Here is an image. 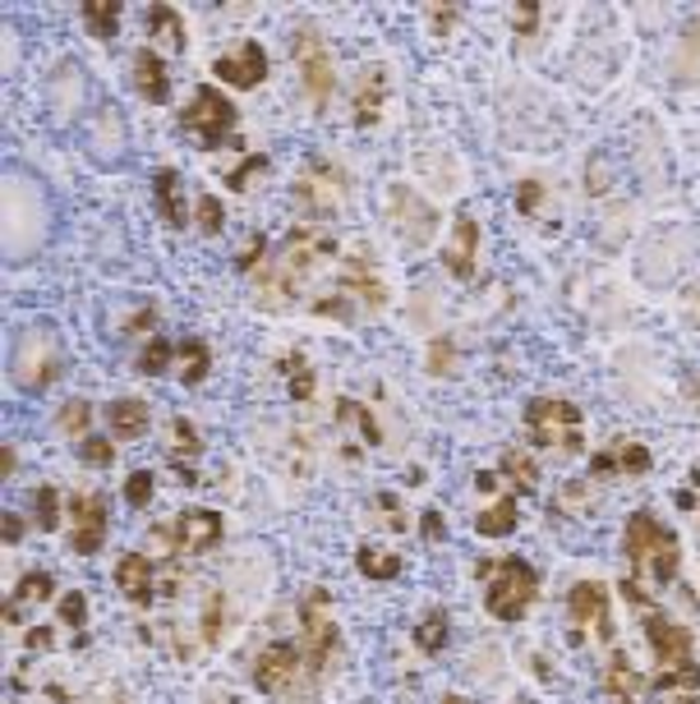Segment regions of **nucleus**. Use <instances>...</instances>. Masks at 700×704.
I'll use <instances>...</instances> for the list:
<instances>
[{"label":"nucleus","mask_w":700,"mask_h":704,"mask_svg":"<svg viewBox=\"0 0 700 704\" xmlns=\"http://www.w3.org/2000/svg\"><path fill=\"white\" fill-rule=\"evenodd\" d=\"M203 640H208V645L221 640V594L217 590L208 594V604H203Z\"/></svg>","instance_id":"46"},{"label":"nucleus","mask_w":700,"mask_h":704,"mask_svg":"<svg viewBox=\"0 0 700 704\" xmlns=\"http://www.w3.org/2000/svg\"><path fill=\"white\" fill-rule=\"evenodd\" d=\"M337 254V240L323 231V226H295L286 235L281 254L263 267V281H258V295L267 304H286L300 295V286L318 272V267Z\"/></svg>","instance_id":"1"},{"label":"nucleus","mask_w":700,"mask_h":704,"mask_svg":"<svg viewBox=\"0 0 700 704\" xmlns=\"http://www.w3.org/2000/svg\"><path fill=\"white\" fill-rule=\"evenodd\" d=\"M291 397H300V401L314 397V373H309V368H300L295 378H291Z\"/></svg>","instance_id":"53"},{"label":"nucleus","mask_w":700,"mask_h":704,"mask_svg":"<svg viewBox=\"0 0 700 704\" xmlns=\"http://www.w3.org/2000/svg\"><path fill=\"white\" fill-rule=\"evenodd\" d=\"M341 194H346V175L337 171V166H327V161H314V166H309V171L295 180V203L304 207V213H314V217L337 213V207H341Z\"/></svg>","instance_id":"11"},{"label":"nucleus","mask_w":700,"mask_h":704,"mask_svg":"<svg viewBox=\"0 0 700 704\" xmlns=\"http://www.w3.org/2000/svg\"><path fill=\"white\" fill-rule=\"evenodd\" d=\"M654 704H700V668L677 663V668H659L654 677Z\"/></svg>","instance_id":"19"},{"label":"nucleus","mask_w":700,"mask_h":704,"mask_svg":"<svg viewBox=\"0 0 700 704\" xmlns=\"http://www.w3.org/2000/svg\"><path fill=\"white\" fill-rule=\"evenodd\" d=\"M295 65H300L309 97H314V107H327V93H333V83H337V65H333V56H327V47L318 41L314 28L295 33Z\"/></svg>","instance_id":"10"},{"label":"nucleus","mask_w":700,"mask_h":704,"mask_svg":"<svg viewBox=\"0 0 700 704\" xmlns=\"http://www.w3.org/2000/svg\"><path fill=\"white\" fill-rule=\"evenodd\" d=\"M254 171H267V157H250V161H244L240 171L231 175V190H244V180H250Z\"/></svg>","instance_id":"51"},{"label":"nucleus","mask_w":700,"mask_h":704,"mask_svg":"<svg viewBox=\"0 0 700 704\" xmlns=\"http://www.w3.org/2000/svg\"><path fill=\"white\" fill-rule=\"evenodd\" d=\"M70 515H74L70 548H74L79 557L101 553V544H107V502H101V497L74 493V497H70Z\"/></svg>","instance_id":"13"},{"label":"nucleus","mask_w":700,"mask_h":704,"mask_svg":"<svg viewBox=\"0 0 700 704\" xmlns=\"http://www.w3.org/2000/svg\"><path fill=\"white\" fill-rule=\"evenodd\" d=\"M534 24H540V5H517L511 10V28L517 33H534Z\"/></svg>","instance_id":"48"},{"label":"nucleus","mask_w":700,"mask_h":704,"mask_svg":"<svg viewBox=\"0 0 700 704\" xmlns=\"http://www.w3.org/2000/svg\"><path fill=\"white\" fill-rule=\"evenodd\" d=\"M19 534H24V525H19V515H5V544H19Z\"/></svg>","instance_id":"56"},{"label":"nucleus","mask_w":700,"mask_h":704,"mask_svg":"<svg viewBox=\"0 0 700 704\" xmlns=\"http://www.w3.org/2000/svg\"><path fill=\"white\" fill-rule=\"evenodd\" d=\"M526 433L534 447H548L558 456H576L586 447V433H581V410L571 401L558 397H540L526 405Z\"/></svg>","instance_id":"5"},{"label":"nucleus","mask_w":700,"mask_h":704,"mask_svg":"<svg viewBox=\"0 0 700 704\" xmlns=\"http://www.w3.org/2000/svg\"><path fill=\"white\" fill-rule=\"evenodd\" d=\"M691 318H696V327H700V290H691Z\"/></svg>","instance_id":"60"},{"label":"nucleus","mask_w":700,"mask_h":704,"mask_svg":"<svg viewBox=\"0 0 700 704\" xmlns=\"http://www.w3.org/2000/svg\"><path fill=\"white\" fill-rule=\"evenodd\" d=\"M337 420H341V424H355V428H360V438H364L369 447H378V442H383L378 420H374V414H369L360 401H350V397H346V401H337Z\"/></svg>","instance_id":"33"},{"label":"nucleus","mask_w":700,"mask_h":704,"mask_svg":"<svg viewBox=\"0 0 700 704\" xmlns=\"http://www.w3.org/2000/svg\"><path fill=\"white\" fill-rule=\"evenodd\" d=\"M484 575V608L498 621H521L540 594V575L521 557H498V562H480Z\"/></svg>","instance_id":"3"},{"label":"nucleus","mask_w":700,"mask_h":704,"mask_svg":"<svg viewBox=\"0 0 700 704\" xmlns=\"http://www.w3.org/2000/svg\"><path fill=\"white\" fill-rule=\"evenodd\" d=\"M540 198H544L540 180H526L521 190H517V207H521V213H534V207H540Z\"/></svg>","instance_id":"49"},{"label":"nucleus","mask_w":700,"mask_h":704,"mask_svg":"<svg viewBox=\"0 0 700 704\" xmlns=\"http://www.w3.org/2000/svg\"><path fill=\"white\" fill-rule=\"evenodd\" d=\"M443 704H470V700H466V695H447Z\"/></svg>","instance_id":"61"},{"label":"nucleus","mask_w":700,"mask_h":704,"mask_svg":"<svg viewBox=\"0 0 700 704\" xmlns=\"http://www.w3.org/2000/svg\"><path fill=\"white\" fill-rule=\"evenodd\" d=\"M134 88L148 101H167L171 97V78H167V60H161L153 47L134 51Z\"/></svg>","instance_id":"24"},{"label":"nucleus","mask_w":700,"mask_h":704,"mask_svg":"<svg viewBox=\"0 0 700 704\" xmlns=\"http://www.w3.org/2000/svg\"><path fill=\"white\" fill-rule=\"evenodd\" d=\"M300 663H304L300 645H291V640H277V645L258 650V658H254V687L263 695H286L300 681Z\"/></svg>","instance_id":"9"},{"label":"nucleus","mask_w":700,"mask_h":704,"mask_svg":"<svg viewBox=\"0 0 700 704\" xmlns=\"http://www.w3.org/2000/svg\"><path fill=\"white\" fill-rule=\"evenodd\" d=\"M226 704H244V700H226Z\"/></svg>","instance_id":"62"},{"label":"nucleus","mask_w":700,"mask_h":704,"mask_svg":"<svg viewBox=\"0 0 700 704\" xmlns=\"http://www.w3.org/2000/svg\"><path fill=\"white\" fill-rule=\"evenodd\" d=\"M28 650H51V635H47V627H33V631H28Z\"/></svg>","instance_id":"55"},{"label":"nucleus","mask_w":700,"mask_h":704,"mask_svg":"<svg viewBox=\"0 0 700 704\" xmlns=\"http://www.w3.org/2000/svg\"><path fill=\"white\" fill-rule=\"evenodd\" d=\"M641 691H645V681H641V672L631 668V658H627V654H608L604 695H608L613 704H636V700H641Z\"/></svg>","instance_id":"25"},{"label":"nucleus","mask_w":700,"mask_h":704,"mask_svg":"<svg viewBox=\"0 0 700 704\" xmlns=\"http://www.w3.org/2000/svg\"><path fill=\"white\" fill-rule=\"evenodd\" d=\"M148 323H157V308H143V314H134V318H130V331H138V327H148Z\"/></svg>","instance_id":"57"},{"label":"nucleus","mask_w":700,"mask_h":704,"mask_svg":"<svg viewBox=\"0 0 700 704\" xmlns=\"http://www.w3.org/2000/svg\"><path fill=\"white\" fill-rule=\"evenodd\" d=\"M337 290L350 300L355 295L360 304H369V308H383L387 304V290H383V281L374 277V267H369L360 254L355 258H346V272H341V281H337Z\"/></svg>","instance_id":"21"},{"label":"nucleus","mask_w":700,"mask_h":704,"mask_svg":"<svg viewBox=\"0 0 700 704\" xmlns=\"http://www.w3.org/2000/svg\"><path fill=\"white\" fill-rule=\"evenodd\" d=\"M355 567H360V575H369V580H397V575H401V557L387 553V548L364 544V548L355 553Z\"/></svg>","instance_id":"31"},{"label":"nucleus","mask_w":700,"mask_h":704,"mask_svg":"<svg viewBox=\"0 0 700 704\" xmlns=\"http://www.w3.org/2000/svg\"><path fill=\"white\" fill-rule=\"evenodd\" d=\"M387 213H393L397 231L410 244H429V240H434V231H438V213L420 194H410L406 184H393V194H387Z\"/></svg>","instance_id":"12"},{"label":"nucleus","mask_w":700,"mask_h":704,"mask_svg":"<svg viewBox=\"0 0 700 704\" xmlns=\"http://www.w3.org/2000/svg\"><path fill=\"white\" fill-rule=\"evenodd\" d=\"M451 364H457V345H451L447 337H438L434 345H429V373H434V378H447Z\"/></svg>","instance_id":"43"},{"label":"nucleus","mask_w":700,"mask_h":704,"mask_svg":"<svg viewBox=\"0 0 700 704\" xmlns=\"http://www.w3.org/2000/svg\"><path fill=\"white\" fill-rule=\"evenodd\" d=\"M623 553H627L631 571L645 575L650 585H673L677 580V534L668 525H659L650 511L627 515Z\"/></svg>","instance_id":"2"},{"label":"nucleus","mask_w":700,"mask_h":704,"mask_svg":"<svg viewBox=\"0 0 700 704\" xmlns=\"http://www.w3.org/2000/svg\"><path fill=\"white\" fill-rule=\"evenodd\" d=\"M503 474L511 480V488H517V493H534V488H540V465H534V456L521 451V447H507L503 451Z\"/></svg>","instance_id":"30"},{"label":"nucleus","mask_w":700,"mask_h":704,"mask_svg":"<svg viewBox=\"0 0 700 704\" xmlns=\"http://www.w3.org/2000/svg\"><path fill=\"white\" fill-rule=\"evenodd\" d=\"M51 590H56V580H51L47 571H28V575L14 585V594H10V604H5V621H10V627H19V621L28 617V608L47 604Z\"/></svg>","instance_id":"23"},{"label":"nucleus","mask_w":700,"mask_h":704,"mask_svg":"<svg viewBox=\"0 0 700 704\" xmlns=\"http://www.w3.org/2000/svg\"><path fill=\"white\" fill-rule=\"evenodd\" d=\"M213 74L226 78V83H236V88H254L258 78H267V56H263L258 41H240V47L217 56Z\"/></svg>","instance_id":"15"},{"label":"nucleus","mask_w":700,"mask_h":704,"mask_svg":"<svg viewBox=\"0 0 700 704\" xmlns=\"http://www.w3.org/2000/svg\"><path fill=\"white\" fill-rule=\"evenodd\" d=\"M14 447H0V474H14Z\"/></svg>","instance_id":"58"},{"label":"nucleus","mask_w":700,"mask_h":704,"mask_svg":"<svg viewBox=\"0 0 700 704\" xmlns=\"http://www.w3.org/2000/svg\"><path fill=\"white\" fill-rule=\"evenodd\" d=\"M176 538H180V557H194V553H208L221 544V515L198 507V511H184L176 515Z\"/></svg>","instance_id":"16"},{"label":"nucleus","mask_w":700,"mask_h":704,"mask_svg":"<svg viewBox=\"0 0 700 704\" xmlns=\"http://www.w3.org/2000/svg\"><path fill=\"white\" fill-rule=\"evenodd\" d=\"M378 507H383V515H387V530H397V534H406L410 530V521H406V515H401V507H397V497L393 493H378Z\"/></svg>","instance_id":"47"},{"label":"nucleus","mask_w":700,"mask_h":704,"mask_svg":"<svg viewBox=\"0 0 700 704\" xmlns=\"http://www.w3.org/2000/svg\"><path fill=\"white\" fill-rule=\"evenodd\" d=\"M116 585L120 594L130 598V604H153L157 598V562L143 553H125L116 562Z\"/></svg>","instance_id":"17"},{"label":"nucleus","mask_w":700,"mask_h":704,"mask_svg":"<svg viewBox=\"0 0 700 704\" xmlns=\"http://www.w3.org/2000/svg\"><path fill=\"white\" fill-rule=\"evenodd\" d=\"M263 235H254L250 240V248H244V254H240V272H254V267H258V258H263Z\"/></svg>","instance_id":"52"},{"label":"nucleus","mask_w":700,"mask_h":704,"mask_svg":"<svg viewBox=\"0 0 700 704\" xmlns=\"http://www.w3.org/2000/svg\"><path fill=\"white\" fill-rule=\"evenodd\" d=\"M171 355H176V345H171V341H161V337H153L148 345H143V355H138V368L148 373V378H153V373H167Z\"/></svg>","instance_id":"38"},{"label":"nucleus","mask_w":700,"mask_h":704,"mask_svg":"<svg viewBox=\"0 0 700 704\" xmlns=\"http://www.w3.org/2000/svg\"><path fill=\"white\" fill-rule=\"evenodd\" d=\"M14 373H19V387H28V391H43L60 378V350H56L51 331H28V337L19 341Z\"/></svg>","instance_id":"8"},{"label":"nucleus","mask_w":700,"mask_h":704,"mask_svg":"<svg viewBox=\"0 0 700 704\" xmlns=\"http://www.w3.org/2000/svg\"><path fill=\"white\" fill-rule=\"evenodd\" d=\"M645 640H650L659 668H677V663H691V631H683V627H677V621H668L664 612H645Z\"/></svg>","instance_id":"14"},{"label":"nucleus","mask_w":700,"mask_h":704,"mask_svg":"<svg viewBox=\"0 0 700 704\" xmlns=\"http://www.w3.org/2000/svg\"><path fill=\"white\" fill-rule=\"evenodd\" d=\"M84 24H88L93 37H116L120 5H116V0H88V5H84Z\"/></svg>","instance_id":"34"},{"label":"nucleus","mask_w":700,"mask_h":704,"mask_svg":"<svg viewBox=\"0 0 700 704\" xmlns=\"http://www.w3.org/2000/svg\"><path fill=\"white\" fill-rule=\"evenodd\" d=\"M475 530H480L484 538H507L511 530H517V497H498L493 507H484V511L475 515Z\"/></svg>","instance_id":"28"},{"label":"nucleus","mask_w":700,"mask_h":704,"mask_svg":"<svg viewBox=\"0 0 700 704\" xmlns=\"http://www.w3.org/2000/svg\"><path fill=\"white\" fill-rule=\"evenodd\" d=\"M60 621H65L70 631H84V621H88V598L70 590V594H60Z\"/></svg>","instance_id":"41"},{"label":"nucleus","mask_w":700,"mask_h":704,"mask_svg":"<svg viewBox=\"0 0 700 704\" xmlns=\"http://www.w3.org/2000/svg\"><path fill=\"white\" fill-rule=\"evenodd\" d=\"M180 124H184L190 134H198V143L213 153L217 143H221L226 134H231V124H236V107H231V101H226L217 88H198V93H194V101L184 107Z\"/></svg>","instance_id":"7"},{"label":"nucleus","mask_w":700,"mask_h":704,"mask_svg":"<svg viewBox=\"0 0 700 704\" xmlns=\"http://www.w3.org/2000/svg\"><path fill=\"white\" fill-rule=\"evenodd\" d=\"M383 101H387V74H383V70H364L360 83H355V97H350V111H355V124H360V130L378 124Z\"/></svg>","instance_id":"22"},{"label":"nucleus","mask_w":700,"mask_h":704,"mask_svg":"<svg viewBox=\"0 0 700 704\" xmlns=\"http://www.w3.org/2000/svg\"><path fill=\"white\" fill-rule=\"evenodd\" d=\"M194 221H198V231L217 235V231H221V203H217L213 194H203V198L194 203Z\"/></svg>","instance_id":"45"},{"label":"nucleus","mask_w":700,"mask_h":704,"mask_svg":"<svg viewBox=\"0 0 700 704\" xmlns=\"http://www.w3.org/2000/svg\"><path fill=\"white\" fill-rule=\"evenodd\" d=\"M171 451L176 456H198L203 451V438L190 420H171Z\"/></svg>","instance_id":"40"},{"label":"nucleus","mask_w":700,"mask_h":704,"mask_svg":"<svg viewBox=\"0 0 700 704\" xmlns=\"http://www.w3.org/2000/svg\"><path fill=\"white\" fill-rule=\"evenodd\" d=\"M415 645L424 654H443L447 650V612H429L415 627Z\"/></svg>","instance_id":"37"},{"label":"nucleus","mask_w":700,"mask_h":704,"mask_svg":"<svg viewBox=\"0 0 700 704\" xmlns=\"http://www.w3.org/2000/svg\"><path fill=\"white\" fill-rule=\"evenodd\" d=\"M153 194H157V207H161V217H167V226L190 221V203H184V194H180V175L176 171H157Z\"/></svg>","instance_id":"27"},{"label":"nucleus","mask_w":700,"mask_h":704,"mask_svg":"<svg viewBox=\"0 0 700 704\" xmlns=\"http://www.w3.org/2000/svg\"><path fill=\"white\" fill-rule=\"evenodd\" d=\"M677 74L687 83H700V14L691 19V28L683 33V51H677Z\"/></svg>","instance_id":"36"},{"label":"nucleus","mask_w":700,"mask_h":704,"mask_svg":"<svg viewBox=\"0 0 700 704\" xmlns=\"http://www.w3.org/2000/svg\"><path fill=\"white\" fill-rule=\"evenodd\" d=\"M457 24V10H434V28H451Z\"/></svg>","instance_id":"59"},{"label":"nucleus","mask_w":700,"mask_h":704,"mask_svg":"<svg viewBox=\"0 0 700 704\" xmlns=\"http://www.w3.org/2000/svg\"><path fill=\"white\" fill-rule=\"evenodd\" d=\"M645 470H650V451L627 438L594 451V461H590V474H600V480H608V474H645Z\"/></svg>","instance_id":"20"},{"label":"nucleus","mask_w":700,"mask_h":704,"mask_svg":"<svg viewBox=\"0 0 700 704\" xmlns=\"http://www.w3.org/2000/svg\"><path fill=\"white\" fill-rule=\"evenodd\" d=\"M74 451H79V461H84V465H97V470L116 461V447H111L107 438H84V442H79Z\"/></svg>","instance_id":"42"},{"label":"nucleus","mask_w":700,"mask_h":704,"mask_svg":"<svg viewBox=\"0 0 700 704\" xmlns=\"http://www.w3.org/2000/svg\"><path fill=\"white\" fill-rule=\"evenodd\" d=\"M696 480H700V470H696Z\"/></svg>","instance_id":"63"},{"label":"nucleus","mask_w":700,"mask_h":704,"mask_svg":"<svg viewBox=\"0 0 700 704\" xmlns=\"http://www.w3.org/2000/svg\"><path fill=\"white\" fill-rule=\"evenodd\" d=\"M567 612L576 640H613V617H608V590L600 580H576L567 594Z\"/></svg>","instance_id":"6"},{"label":"nucleus","mask_w":700,"mask_h":704,"mask_svg":"<svg viewBox=\"0 0 700 704\" xmlns=\"http://www.w3.org/2000/svg\"><path fill=\"white\" fill-rule=\"evenodd\" d=\"M443 263H447V272L451 277H470L475 272V263H480V226H475V217H457V226H451V235H447V254H443Z\"/></svg>","instance_id":"18"},{"label":"nucleus","mask_w":700,"mask_h":704,"mask_svg":"<svg viewBox=\"0 0 700 704\" xmlns=\"http://www.w3.org/2000/svg\"><path fill=\"white\" fill-rule=\"evenodd\" d=\"M300 654H304L309 672H327L333 658L341 654V635L333 621V594L318 585L300 594Z\"/></svg>","instance_id":"4"},{"label":"nucleus","mask_w":700,"mask_h":704,"mask_svg":"<svg viewBox=\"0 0 700 704\" xmlns=\"http://www.w3.org/2000/svg\"><path fill=\"white\" fill-rule=\"evenodd\" d=\"M176 355H180V378H184V383H203V378H208L213 355H208V345H203L198 337L180 341V345H176Z\"/></svg>","instance_id":"32"},{"label":"nucleus","mask_w":700,"mask_h":704,"mask_svg":"<svg viewBox=\"0 0 700 704\" xmlns=\"http://www.w3.org/2000/svg\"><path fill=\"white\" fill-rule=\"evenodd\" d=\"M148 37L161 41L167 51H184V24L171 5H153L148 10Z\"/></svg>","instance_id":"29"},{"label":"nucleus","mask_w":700,"mask_h":704,"mask_svg":"<svg viewBox=\"0 0 700 704\" xmlns=\"http://www.w3.org/2000/svg\"><path fill=\"white\" fill-rule=\"evenodd\" d=\"M420 530H424L429 544H443V515H438V511H424V515H420Z\"/></svg>","instance_id":"50"},{"label":"nucleus","mask_w":700,"mask_h":704,"mask_svg":"<svg viewBox=\"0 0 700 704\" xmlns=\"http://www.w3.org/2000/svg\"><path fill=\"white\" fill-rule=\"evenodd\" d=\"M153 493H157V474L153 470H134L130 480H125V502L130 507H148Z\"/></svg>","instance_id":"39"},{"label":"nucleus","mask_w":700,"mask_h":704,"mask_svg":"<svg viewBox=\"0 0 700 704\" xmlns=\"http://www.w3.org/2000/svg\"><path fill=\"white\" fill-rule=\"evenodd\" d=\"M33 525L43 530V534H51V530L60 525V493H56L51 484L33 488Z\"/></svg>","instance_id":"35"},{"label":"nucleus","mask_w":700,"mask_h":704,"mask_svg":"<svg viewBox=\"0 0 700 704\" xmlns=\"http://www.w3.org/2000/svg\"><path fill=\"white\" fill-rule=\"evenodd\" d=\"M88 420H93V405L88 401H70L65 410H60V428H65L70 438H79V433L88 428Z\"/></svg>","instance_id":"44"},{"label":"nucleus","mask_w":700,"mask_h":704,"mask_svg":"<svg viewBox=\"0 0 700 704\" xmlns=\"http://www.w3.org/2000/svg\"><path fill=\"white\" fill-rule=\"evenodd\" d=\"M107 424H111V433H116L120 442H130V438H143V433H148L153 410L143 405V401H111Z\"/></svg>","instance_id":"26"},{"label":"nucleus","mask_w":700,"mask_h":704,"mask_svg":"<svg viewBox=\"0 0 700 704\" xmlns=\"http://www.w3.org/2000/svg\"><path fill=\"white\" fill-rule=\"evenodd\" d=\"M475 488H480L484 497H488V493H498V474H493V470H480V474H475Z\"/></svg>","instance_id":"54"}]
</instances>
